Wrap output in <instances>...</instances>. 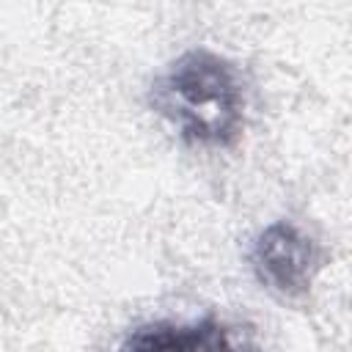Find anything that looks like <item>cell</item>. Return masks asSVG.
<instances>
[{
	"label": "cell",
	"mask_w": 352,
	"mask_h": 352,
	"mask_svg": "<svg viewBox=\"0 0 352 352\" xmlns=\"http://www.w3.org/2000/svg\"><path fill=\"white\" fill-rule=\"evenodd\" d=\"M248 261L253 278L267 292L283 300H297L311 289L322 267V253L305 228L292 220H272L253 236Z\"/></svg>",
	"instance_id": "2"
},
{
	"label": "cell",
	"mask_w": 352,
	"mask_h": 352,
	"mask_svg": "<svg viewBox=\"0 0 352 352\" xmlns=\"http://www.w3.org/2000/svg\"><path fill=\"white\" fill-rule=\"evenodd\" d=\"M148 104L195 148H231L248 121V88L239 66L206 47L176 55L154 77Z\"/></svg>",
	"instance_id": "1"
},
{
	"label": "cell",
	"mask_w": 352,
	"mask_h": 352,
	"mask_svg": "<svg viewBox=\"0 0 352 352\" xmlns=\"http://www.w3.org/2000/svg\"><path fill=\"white\" fill-rule=\"evenodd\" d=\"M116 352H256L242 327L220 319H157L124 336Z\"/></svg>",
	"instance_id": "3"
}]
</instances>
